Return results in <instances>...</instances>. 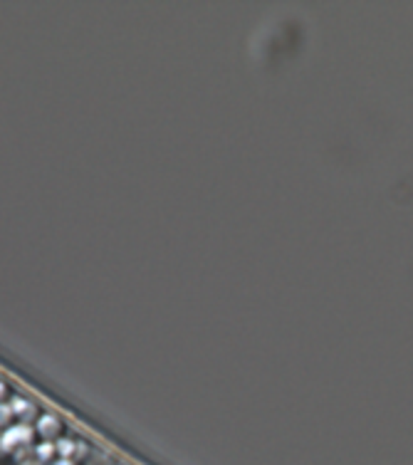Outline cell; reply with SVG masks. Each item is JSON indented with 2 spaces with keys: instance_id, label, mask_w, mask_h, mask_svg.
Here are the masks:
<instances>
[{
  "instance_id": "obj_2",
  "label": "cell",
  "mask_w": 413,
  "mask_h": 465,
  "mask_svg": "<svg viewBox=\"0 0 413 465\" xmlns=\"http://www.w3.org/2000/svg\"><path fill=\"white\" fill-rule=\"evenodd\" d=\"M62 421H60L57 416H50V413H45V416H40L38 421V433L45 438V443H52L55 438L62 436Z\"/></svg>"
},
{
  "instance_id": "obj_1",
  "label": "cell",
  "mask_w": 413,
  "mask_h": 465,
  "mask_svg": "<svg viewBox=\"0 0 413 465\" xmlns=\"http://www.w3.org/2000/svg\"><path fill=\"white\" fill-rule=\"evenodd\" d=\"M30 441H33V431H30L25 423H20V426L8 428V431L0 436V448H3V451H15V448L28 446Z\"/></svg>"
},
{
  "instance_id": "obj_6",
  "label": "cell",
  "mask_w": 413,
  "mask_h": 465,
  "mask_svg": "<svg viewBox=\"0 0 413 465\" xmlns=\"http://www.w3.org/2000/svg\"><path fill=\"white\" fill-rule=\"evenodd\" d=\"M5 396H8V386H5V384L0 381V401H3Z\"/></svg>"
},
{
  "instance_id": "obj_7",
  "label": "cell",
  "mask_w": 413,
  "mask_h": 465,
  "mask_svg": "<svg viewBox=\"0 0 413 465\" xmlns=\"http://www.w3.org/2000/svg\"><path fill=\"white\" fill-rule=\"evenodd\" d=\"M57 465H72V461H62V463H57Z\"/></svg>"
},
{
  "instance_id": "obj_5",
  "label": "cell",
  "mask_w": 413,
  "mask_h": 465,
  "mask_svg": "<svg viewBox=\"0 0 413 465\" xmlns=\"http://www.w3.org/2000/svg\"><path fill=\"white\" fill-rule=\"evenodd\" d=\"M10 416H13V408L5 406V403H0V423H5Z\"/></svg>"
},
{
  "instance_id": "obj_8",
  "label": "cell",
  "mask_w": 413,
  "mask_h": 465,
  "mask_svg": "<svg viewBox=\"0 0 413 465\" xmlns=\"http://www.w3.org/2000/svg\"><path fill=\"white\" fill-rule=\"evenodd\" d=\"M0 426H3V423H0Z\"/></svg>"
},
{
  "instance_id": "obj_3",
  "label": "cell",
  "mask_w": 413,
  "mask_h": 465,
  "mask_svg": "<svg viewBox=\"0 0 413 465\" xmlns=\"http://www.w3.org/2000/svg\"><path fill=\"white\" fill-rule=\"evenodd\" d=\"M52 456H57V446L55 443H43V446L38 448V458L40 461H52Z\"/></svg>"
},
{
  "instance_id": "obj_4",
  "label": "cell",
  "mask_w": 413,
  "mask_h": 465,
  "mask_svg": "<svg viewBox=\"0 0 413 465\" xmlns=\"http://www.w3.org/2000/svg\"><path fill=\"white\" fill-rule=\"evenodd\" d=\"M10 408H13L15 416H30V413H33V406H30L28 401H23V398H15Z\"/></svg>"
}]
</instances>
